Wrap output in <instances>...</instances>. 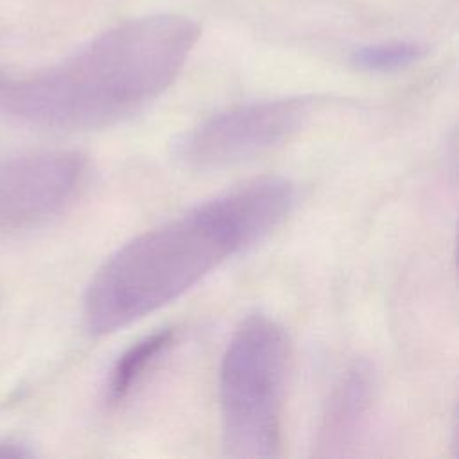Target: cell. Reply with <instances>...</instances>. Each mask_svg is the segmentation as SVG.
<instances>
[{
	"label": "cell",
	"mask_w": 459,
	"mask_h": 459,
	"mask_svg": "<svg viewBox=\"0 0 459 459\" xmlns=\"http://www.w3.org/2000/svg\"><path fill=\"white\" fill-rule=\"evenodd\" d=\"M294 185L265 176L219 194L115 251L91 278L84 326L106 335L179 298L208 273L267 237L290 213Z\"/></svg>",
	"instance_id": "6da1fadb"
},
{
	"label": "cell",
	"mask_w": 459,
	"mask_h": 459,
	"mask_svg": "<svg viewBox=\"0 0 459 459\" xmlns=\"http://www.w3.org/2000/svg\"><path fill=\"white\" fill-rule=\"evenodd\" d=\"M375 400V371L366 360L351 364L333 385L316 432L314 454L339 457L360 441Z\"/></svg>",
	"instance_id": "8992f818"
},
{
	"label": "cell",
	"mask_w": 459,
	"mask_h": 459,
	"mask_svg": "<svg viewBox=\"0 0 459 459\" xmlns=\"http://www.w3.org/2000/svg\"><path fill=\"white\" fill-rule=\"evenodd\" d=\"M425 52V47L418 41H385L359 47L351 52L350 59L359 70L387 74L412 66Z\"/></svg>",
	"instance_id": "ba28073f"
},
{
	"label": "cell",
	"mask_w": 459,
	"mask_h": 459,
	"mask_svg": "<svg viewBox=\"0 0 459 459\" xmlns=\"http://www.w3.org/2000/svg\"><path fill=\"white\" fill-rule=\"evenodd\" d=\"M199 39L195 20L160 13L122 22L59 63L9 86L0 104L47 129L111 126L160 97L183 70Z\"/></svg>",
	"instance_id": "7a4b0ae2"
},
{
	"label": "cell",
	"mask_w": 459,
	"mask_h": 459,
	"mask_svg": "<svg viewBox=\"0 0 459 459\" xmlns=\"http://www.w3.org/2000/svg\"><path fill=\"white\" fill-rule=\"evenodd\" d=\"M30 455H34V452L23 441H16V439L0 441V457L2 459H7V457H30Z\"/></svg>",
	"instance_id": "9c48e42d"
},
{
	"label": "cell",
	"mask_w": 459,
	"mask_h": 459,
	"mask_svg": "<svg viewBox=\"0 0 459 459\" xmlns=\"http://www.w3.org/2000/svg\"><path fill=\"white\" fill-rule=\"evenodd\" d=\"M86 158L54 149L0 158V230L34 228L61 213L79 194Z\"/></svg>",
	"instance_id": "5b68a950"
},
{
	"label": "cell",
	"mask_w": 459,
	"mask_h": 459,
	"mask_svg": "<svg viewBox=\"0 0 459 459\" xmlns=\"http://www.w3.org/2000/svg\"><path fill=\"white\" fill-rule=\"evenodd\" d=\"M289 359L285 328L265 314L246 317L233 332L219 369L221 434L228 455H278Z\"/></svg>",
	"instance_id": "3957f363"
},
{
	"label": "cell",
	"mask_w": 459,
	"mask_h": 459,
	"mask_svg": "<svg viewBox=\"0 0 459 459\" xmlns=\"http://www.w3.org/2000/svg\"><path fill=\"white\" fill-rule=\"evenodd\" d=\"M176 332L172 328H161L142 337L131 348H127L109 371L106 384L108 400L111 403L124 400L142 380V377L152 368V364L172 346Z\"/></svg>",
	"instance_id": "52a82bcc"
},
{
	"label": "cell",
	"mask_w": 459,
	"mask_h": 459,
	"mask_svg": "<svg viewBox=\"0 0 459 459\" xmlns=\"http://www.w3.org/2000/svg\"><path fill=\"white\" fill-rule=\"evenodd\" d=\"M0 86H2V82H0Z\"/></svg>",
	"instance_id": "30bf717a"
},
{
	"label": "cell",
	"mask_w": 459,
	"mask_h": 459,
	"mask_svg": "<svg viewBox=\"0 0 459 459\" xmlns=\"http://www.w3.org/2000/svg\"><path fill=\"white\" fill-rule=\"evenodd\" d=\"M312 102L283 97L226 108L185 131L176 160L192 170H215L260 156L292 138L310 117Z\"/></svg>",
	"instance_id": "277c9868"
}]
</instances>
